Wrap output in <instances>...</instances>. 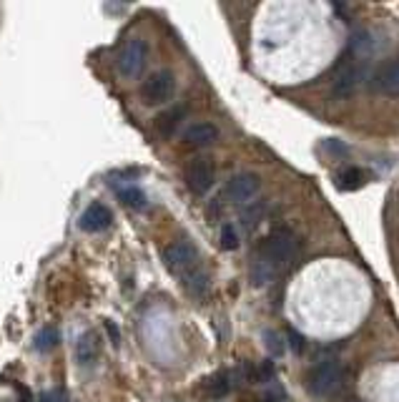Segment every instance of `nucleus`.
Returning a JSON list of instances; mask_svg holds the SVG:
<instances>
[{"label": "nucleus", "mask_w": 399, "mask_h": 402, "mask_svg": "<svg viewBox=\"0 0 399 402\" xmlns=\"http://www.w3.org/2000/svg\"><path fill=\"white\" fill-rule=\"evenodd\" d=\"M372 58V43L367 36H354L346 48V60H341V71L332 83V96L344 101L352 98L367 79V63Z\"/></svg>", "instance_id": "f257e3e1"}, {"label": "nucleus", "mask_w": 399, "mask_h": 402, "mask_svg": "<svg viewBox=\"0 0 399 402\" xmlns=\"http://www.w3.org/2000/svg\"><path fill=\"white\" fill-rule=\"evenodd\" d=\"M163 264L171 274H176L181 282H189L191 276L201 272L198 267V252L191 241H173L163 249Z\"/></svg>", "instance_id": "f03ea898"}, {"label": "nucleus", "mask_w": 399, "mask_h": 402, "mask_svg": "<svg viewBox=\"0 0 399 402\" xmlns=\"http://www.w3.org/2000/svg\"><path fill=\"white\" fill-rule=\"evenodd\" d=\"M344 384V370L337 360H322L311 367L309 373V390L319 400H329L341 390Z\"/></svg>", "instance_id": "7ed1b4c3"}, {"label": "nucleus", "mask_w": 399, "mask_h": 402, "mask_svg": "<svg viewBox=\"0 0 399 402\" xmlns=\"http://www.w3.org/2000/svg\"><path fill=\"white\" fill-rule=\"evenodd\" d=\"M297 254H299V241L289 232H284V229L271 232L262 244V259L269 262V264H274L276 269L294 264Z\"/></svg>", "instance_id": "20e7f679"}, {"label": "nucleus", "mask_w": 399, "mask_h": 402, "mask_svg": "<svg viewBox=\"0 0 399 402\" xmlns=\"http://www.w3.org/2000/svg\"><path fill=\"white\" fill-rule=\"evenodd\" d=\"M173 93H176V79L171 71L151 73L141 86V101L146 106H163L171 101Z\"/></svg>", "instance_id": "39448f33"}, {"label": "nucleus", "mask_w": 399, "mask_h": 402, "mask_svg": "<svg viewBox=\"0 0 399 402\" xmlns=\"http://www.w3.org/2000/svg\"><path fill=\"white\" fill-rule=\"evenodd\" d=\"M184 179H186V187L196 194V196L209 194V189L214 187V179H216L214 161H211V159H206V156L191 159V161L186 163Z\"/></svg>", "instance_id": "423d86ee"}, {"label": "nucleus", "mask_w": 399, "mask_h": 402, "mask_svg": "<svg viewBox=\"0 0 399 402\" xmlns=\"http://www.w3.org/2000/svg\"><path fill=\"white\" fill-rule=\"evenodd\" d=\"M146 55H149V46L141 38H131L119 53V71L126 79H136L141 76L143 66H146Z\"/></svg>", "instance_id": "0eeeda50"}, {"label": "nucleus", "mask_w": 399, "mask_h": 402, "mask_svg": "<svg viewBox=\"0 0 399 402\" xmlns=\"http://www.w3.org/2000/svg\"><path fill=\"white\" fill-rule=\"evenodd\" d=\"M259 189H262V176L246 171V174H236L226 181L224 196L229 201H234V204H246V201H251V199L257 196Z\"/></svg>", "instance_id": "6e6552de"}, {"label": "nucleus", "mask_w": 399, "mask_h": 402, "mask_svg": "<svg viewBox=\"0 0 399 402\" xmlns=\"http://www.w3.org/2000/svg\"><path fill=\"white\" fill-rule=\"evenodd\" d=\"M111 222H114L111 209H108L106 204H98V201H95V204H90L88 209L81 214L78 227L83 229V232H88V234H98V232L111 227Z\"/></svg>", "instance_id": "1a4fd4ad"}, {"label": "nucleus", "mask_w": 399, "mask_h": 402, "mask_svg": "<svg viewBox=\"0 0 399 402\" xmlns=\"http://www.w3.org/2000/svg\"><path fill=\"white\" fill-rule=\"evenodd\" d=\"M372 88L384 96H399V60H392L374 73Z\"/></svg>", "instance_id": "9d476101"}, {"label": "nucleus", "mask_w": 399, "mask_h": 402, "mask_svg": "<svg viewBox=\"0 0 399 402\" xmlns=\"http://www.w3.org/2000/svg\"><path fill=\"white\" fill-rule=\"evenodd\" d=\"M184 141L194 149H203V146H211L219 141V128L209 121H198V123H191L184 131Z\"/></svg>", "instance_id": "9b49d317"}, {"label": "nucleus", "mask_w": 399, "mask_h": 402, "mask_svg": "<svg viewBox=\"0 0 399 402\" xmlns=\"http://www.w3.org/2000/svg\"><path fill=\"white\" fill-rule=\"evenodd\" d=\"M98 354H101V337H98V332L88 330L76 342V362L81 367H90L95 365Z\"/></svg>", "instance_id": "f8f14e48"}, {"label": "nucleus", "mask_w": 399, "mask_h": 402, "mask_svg": "<svg viewBox=\"0 0 399 402\" xmlns=\"http://www.w3.org/2000/svg\"><path fill=\"white\" fill-rule=\"evenodd\" d=\"M186 116V108L176 106V108H168L163 114L156 116V131L161 133L163 138H171L176 133V128L181 126V119Z\"/></svg>", "instance_id": "ddd939ff"}, {"label": "nucleus", "mask_w": 399, "mask_h": 402, "mask_svg": "<svg viewBox=\"0 0 399 402\" xmlns=\"http://www.w3.org/2000/svg\"><path fill=\"white\" fill-rule=\"evenodd\" d=\"M364 184H367V174L357 166L344 168V171L337 176V189H341V192H354V189H362Z\"/></svg>", "instance_id": "4468645a"}, {"label": "nucleus", "mask_w": 399, "mask_h": 402, "mask_svg": "<svg viewBox=\"0 0 399 402\" xmlns=\"http://www.w3.org/2000/svg\"><path fill=\"white\" fill-rule=\"evenodd\" d=\"M229 390H231V380H229L226 373H216L203 382V392H206L209 397H214V400L226 397Z\"/></svg>", "instance_id": "2eb2a0df"}, {"label": "nucleus", "mask_w": 399, "mask_h": 402, "mask_svg": "<svg viewBox=\"0 0 399 402\" xmlns=\"http://www.w3.org/2000/svg\"><path fill=\"white\" fill-rule=\"evenodd\" d=\"M60 342V332L55 327H43L41 332L36 335V349L38 352H50L55 349Z\"/></svg>", "instance_id": "dca6fc26"}, {"label": "nucleus", "mask_w": 399, "mask_h": 402, "mask_svg": "<svg viewBox=\"0 0 399 402\" xmlns=\"http://www.w3.org/2000/svg\"><path fill=\"white\" fill-rule=\"evenodd\" d=\"M276 276V267L269 264V262H264V259H257L254 262V269H251V279H254V284L257 287H262V284H269L271 279Z\"/></svg>", "instance_id": "f3484780"}, {"label": "nucleus", "mask_w": 399, "mask_h": 402, "mask_svg": "<svg viewBox=\"0 0 399 402\" xmlns=\"http://www.w3.org/2000/svg\"><path fill=\"white\" fill-rule=\"evenodd\" d=\"M116 192H119V199L126 206H131V209H146V196H143L141 189L121 187V189H116Z\"/></svg>", "instance_id": "a211bd4d"}, {"label": "nucleus", "mask_w": 399, "mask_h": 402, "mask_svg": "<svg viewBox=\"0 0 399 402\" xmlns=\"http://www.w3.org/2000/svg\"><path fill=\"white\" fill-rule=\"evenodd\" d=\"M221 246L224 249H236L238 246V234L231 224H224V229H221Z\"/></svg>", "instance_id": "6ab92c4d"}, {"label": "nucleus", "mask_w": 399, "mask_h": 402, "mask_svg": "<svg viewBox=\"0 0 399 402\" xmlns=\"http://www.w3.org/2000/svg\"><path fill=\"white\" fill-rule=\"evenodd\" d=\"M266 347L271 354H284V340H281L279 332L266 330Z\"/></svg>", "instance_id": "aec40b11"}, {"label": "nucleus", "mask_w": 399, "mask_h": 402, "mask_svg": "<svg viewBox=\"0 0 399 402\" xmlns=\"http://www.w3.org/2000/svg\"><path fill=\"white\" fill-rule=\"evenodd\" d=\"M322 149L332 151V154H337V156H344V154H346V146L341 144V141H337V138H327V141L322 144Z\"/></svg>", "instance_id": "412c9836"}, {"label": "nucleus", "mask_w": 399, "mask_h": 402, "mask_svg": "<svg viewBox=\"0 0 399 402\" xmlns=\"http://www.w3.org/2000/svg\"><path fill=\"white\" fill-rule=\"evenodd\" d=\"M262 211H264V206H262V204L254 206V209H249L244 216H241V224H244V227H254V224L259 222V214H262Z\"/></svg>", "instance_id": "4be33fe9"}, {"label": "nucleus", "mask_w": 399, "mask_h": 402, "mask_svg": "<svg viewBox=\"0 0 399 402\" xmlns=\"http://www.w3.org/2000/svg\"><path fill=\"white\" fill-rule=\"evenodd\" d=\"M286 335H289V344H292L294 352H297V354L304 352V337L299 335V332H294V330H289Z\"/></svg>", "instance_id": "5701e85b"}, {"label": "nucleus", "mask_w": 399, "mask_h": 402, "mask_svg": "<svg viewBox=\"0 0 399 402\" xmlns=\"http://www.w3.org/2000/svg\"><path fill=\"white\" fill-rule=\"evenodd\" d=\"M41 402H66V397H63V392H46Z\"/></svg>", "instance_id": "b1692460"}, {"label": "nucleus", "mask_w": 399, "mask_h": 402, "mask_svg": "<svg viewBox=\"0 0 399 402\" xmlns=\"http://www.w3.org/2000/svg\"><path fill=\"white\" fill-rule=\"evenodd\" d=\"M106 330H108V335H111V342H114V344H119V340H121L119 327H116L114 322H106Z\"/></svg>", "instance_id": "393cba45"}, {"label": "nucleus", "mask_w": 399, "mask_h": 402, "mask_svg": "<svg viewBox=\"0 0 399 402\" xmlns=\"http://www.w3.org/2000/svg\"><path fill=\"white\" fill-rule=\"evenodd\" d=\"M18 390H20V395H23V397H20V400H18V402H33V397H30L28 387H18Z\"/></svg>", "instance_id": "a878e982"}, {"label": "nucleus", "mask_w": 399, "mask_h": 402, "mask_svg": "<svg viewBox=\"0 0 399 402\" xmlns=\"http://www.w3.org/2000/svg\"><path fill=\"white\" fill-rule=\"evenodd\" d=\"M259 402H279V400H274V397H271V395H266V397H262V400H259Z\"/></svg>", "instance_id": "bb28decb"}]
</instances>
